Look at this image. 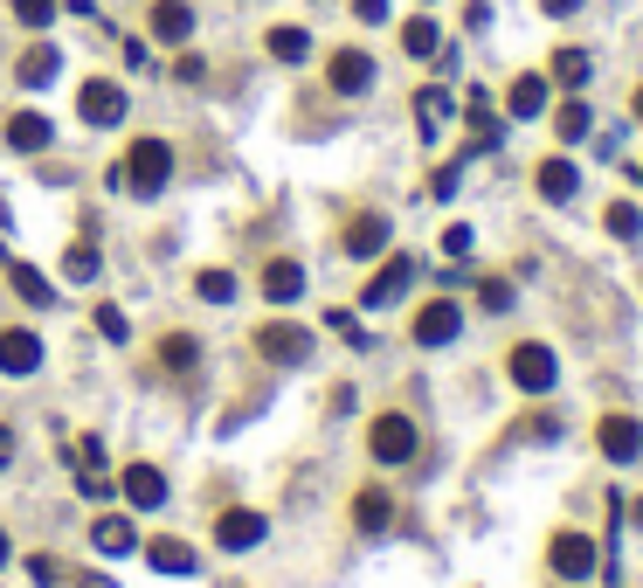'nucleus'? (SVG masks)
Wrapping results in <instances>:
<instances>
[{
    "label": "nucleus",
    "mask_w": 643,
    "mask_h": 588,
    "mask_svg": "<svg viewBox=\"0 0 643 588\" xmlns=\"http://www.w3.org/2000/svg\"><path fill=\"white\" fill-rule=\"evenodd\" d=\"M588 125H596V118H588V105H581V97H568V105L554 111V132L568 139V146H575V139H588Z\"/></svg>",
    "instance_id": "nucleus-32"
},
{
    "label": "nucleus",
    "mask_w": 643,
    "mask_h": 588,
    "mask_svg": "<svg viewBox=\"0 0 643 588\" xmlns=\"http://www.w3.org/2000/svg\"><path fill=\"white\" fill-rule=\"evenodd\" d=\"M194 291L208 298V304H236V277H228V270H201V277H194Z\"/></svg>",
    "instance_id": "nucleus-33"
},
{
    "label": "nucleus",
    "mask_w": 643,
    "mask_h": 588,
    "mask_svg": "<svg viewBox=\"0 0 643 588\" xmlns=\"http://www.w3.org/2000/svg\"><path fill=\"white\" fill-rule=\"evenodd\" d=\"M173 76H180V84H201V76H208V63H201V56H180Z\"/></svg>",
    "instance_id": "nucleus-41"
},
{
    "label": "nucleus",
    "mask_w": 643,
    "mask_h": 588,
    "mask_svg": "<svg viewBox=\"0 0 643 588\" xmlns=\"http://www.w3.org/2000/svg\"><path fill=\"white\" fill-rule=\"evenodd\" d=\"M416 270H422L416 257H388V264H381V270L367 277V291H360V304H367V312H381V304H395L408 285H416Z\"/></svg>",
    "instance_id": "nucleus-9"
},
{
    "label": "nucleus",
    "mask_w": 643,
    "mask_h": 588,
    "mask_svg": "<svg viewBox=\"0 0 643 588\" xmlns=\"http://www.w3.org/2000/svg\"><path fill=\"white\" fill-rule=\"evenodd\" d=\"M636 228H643V215L630 209V201H609V236H615V243H630Z\"/></svg>",
    "instance_id": "nucleus-36"
},
{
    "label": "nucleus",
    "mask_w": 643,
    "mask_h": 588,
    "mask_svg": "<svg viewBox=\"0 0 643 588\" xmlns=\"http://www.w3.org/2000/svg\"><path fill=\"white\" fill-rule=\"evenodd\" d=\"M76 588H111V581H105V575H84V581H76Z\"/></svg>",
    "instance_id": "nucleus-46"
},
{
    "label": "nucleus",
    "mask_w": 643,
    "mask_h": 588,
    "mask_svg": "<svg viewBox=\"0 0 643 588\" xmlns=\"http://www.w3.org/2000/svg\"><path fill=\"white\" fill-rule=\"evenodd\" d=\"M167 181H173V146L167 139H132V152H125V188L139 201H152V194H167Z\"/></svg>",
    "instance_id": "nucleus-1"
},
{
    "label": "nucleus",
    "mask_w": 643,
    "mask_h": 588,
    "mask_svg": "<svg viewBox=\"0 0 643 588\" xmlns=\"http://www.w3.org/2000/svg\"><path fill=\"white\" fill-rule=\"evenodd\" d=\"M381 249H388V215H353V222H346V257L374 264Z\"/></svg>",
    "instance_id": "nucleus-18"
},
{
    "label": "nucleus",
    "mask_w": 643,
    "mask_h": 588,
    "mask_svg": "<svg viewBox=\"0 0 643 588\" xmlns=\"http://www.w3.org/2000/svg\"><path fill=\"white\" fill-rule=\"evenodd\" d=\"M8 457H14V429L0 423V464H8Z\"/></svg>",
    "instance_id": "nucleus-43"
},
{
    "label": "nucleus",
    "mask_w": 643,
    "mask_h": 588,
    "mask_svg": "<svg viewBox=\"0 0 643 588\" xmlns=\"http://www.w3.org/2000/svg\"><path fill=\"white\" fill-rule=\"evenodd\" d=\"M56 76H63V49H56V42L21 49V63H14V84H21V90H42V84H56Z\"/></svg>",
    "instance_id": "nucleus-14"
},
{
    "label": "nucleus",
    "mask_w": 643,
    "mask_h": 588,
    "mask_svg": "<svg viewBox=\"0 0 643 588\" xmlns=\"http://www.w3.org/2000/svg\"><path fill=\"white\" fill-rule=\"evenodd\" d=\"M478 304H484V312H512V285H505V277H484V285H478Z\"/></svg>",
    "instance_id": "nucleus-37"
},
{
    "label": "nucleus",
    "mask_w": 643,
    "mask_h": 588,
    "mask_svg": "<svg viewBox=\"0 0 643 588\" xmlns=\"http://www.w3.org/2000/svg\"><path fill=\"white\" fill-rule=\"evenodd\" d=\"M443 257H450V264H464V257H471V228H464V222L443 228Z\"/></svg>",
    "instance_id": "nucleus-38"
},
{
    "label": "nucleus",
    "mask_w": 643,
    "mask_h": 588,
    "mask_svg": "<svg viewBox=\"0 0 643 588\" xmlns=\"http://www.w3.org/2000/svg\"><path fill=\"white\" fill-rule=\"evenodd\" d=\"M35 367H42V340H35V332H21V325H8V332H0V374L29 381Z\"/></svg>",
    "instance_id": "nucleus-12"
},
{
    "label": "nucleus",
    "mask_w": 643,
    "mask_h": 588,
    "mask_svg": "<svg viewBox=\"0 0 643 588\" xmlns=\"http://www.w3.org/2000/svg\"><path fill=\"white\" fill-rule=\"evenodd\" d=\"M8 560H14V541H8V526H0V568H8Z\"/></svg>",
    "instance_id": "nucleus-44"
},
{
    "label": "nucleus",
    "mask_w": 643,
    "mask_h": 588,
    "mask_svg": "<svg viewBox=\"0 0 643 588\" xmlns=\"http://www.w3.org/2000/svg\"><path fill=\"white\" fill-rule=\"evenodd\" d=\"M408 332H416V346H450L457 332H464V304H457V298H429Z\"/></svg>",
    "instance_id": "nucleus-6"
},
{
    "label": "nucleus",
    "mask_w": 643,
    "mask_h": 588,
    "mask_svg": "<svg viewBox=\"0 0 643 588\" xmlns=\"http://www.w3.org/2000/svg\"><path fill=\"white\" fill-rule=\"evenodd\" d=\"M298 291H304V264L270 257V264H264V298H270V304H291Z\"/></svg>",
    "instance_id": "nucleus-22"
},
{
    "label": "nucleus",
    "mask_w": 643,
    "mask_h": 588,
    "mask_svg": "<svg viewBox=\"0 0 643 588\" xmlns=\"http://www.w3.org/2000/svg\"><path fill=\"white\" fill-rule=\"evenodd\" d=\"M8 146L14 152H49V146H56V125H49L42 111H14L8 118Z\"/></svg>",
    "instance_id": "nucleus-20"
},
{
    "label": "nucleus",
    "mask_w": 643,
    "mask_h": 588,
    "mask_svg": "<svg viewBox=\"0 0 643 588\" xmlns=\"http://www.w3.org/2000/svg\"><path fill=\"white\" fill-rule=\"evenodd\" d=\"M588 70H596V63H588V49H554V84L581 90V84H588Z\"/></svg>",
    "instance_id": "nucleus-31"
},
{
    "label": "nucleus",
    "mask_w": 643,
    "mask_h": 588,
    "mask_svg": "<svg viewBox=\"0 0 643 588\" xmlns=\"http://www.w3.org/2000/svg\"><path fill=\"white\" fill-rule=\"evenodd\" d=\"M97 332H105L111 346H125V340H132V319H125L118 304H97Z\"/></svg>",
    "instance_id": "nucleus-35"
},
{
    "label": "nucleus",
    "mask_w": 643,
    "mask_h": 588,
    "mask_svg": "<svg viewBox=\"0 0 643 588\" xmlns=\"http://www.w3.org/2000/svg\"><path fill=\"white\" fill-rule=\"evenodd\" d=\"M146 560H152L160 575H194V547H187V541H152Z\"/></svg>",
    "instance_id": "nucleus-27"
},
{
    "label": "nucleus",
    "mask_w": 643,
    "mask_h": 588,
    "mask_svg": "<svg viewBox=\"0 0 643 588\" xmlns=\"http://www.w3.org/2000/svg\"><path fill=\"white\" fill-rule=\"evenodd\" d=\"M29 575L49 588V581H63V560H56V554H35V560H29Z\"/></svg>",
    "instance_id": "nucleus-39"
},
{
    "label": "nucleus",
    "mask_w": 643,
    "mask_h": 588,
    "mask_svg": "<svg viewBox=\"0 0 643 588\" xmlns=\"http://www.w3.org/2000/svg\"><path fill=\"white\" fill-rule=\"evenodd\" d=\"M519 423H526V437H533V443H547V437H560V423H554V416H519Z\"/></svg>",
    "instance_id": "nucleus-40"
},
{
    "label": "nucleus",
    "mask_w": 643,
    "mask_h": 588,
    "mask_svg": "<svg viewBox=\"0 0 643 588\" xmlns=\"http://www.w3.org/2000/svg\"><path fill=\"white\" fill-rule=\"evenodd\" d=\"M0 270H8V285L21 291V304H35V312H49V304H56V285H49L29 257H0Z\"/></svg>",
    "instance_id": "nucleus-15"
},
{
    "label": "nucleus",
    "mask_w": 643,
    "mask_h": 588,
    "mask_svg": "<svg viewBox=\"0 0 643 588\" xmlns=\"http://www.w3.org/2000/svg\"><path fill=\"white\" fill-rule=\"evenodd\" d=\"M505 111H512V118H539V111H547V76H512Z\"/></svg>",
    "instance_id": "nucleus-24"
},
{
    "label": "nucleus",
    "mask_w": 643,
    "mask_h": 588,
    "mask_svg": "<svg viewBox=\"0 0 643 588\" xmlns=\"http://www.w3.org/2000/svg\"><path fill=\"white\" fill-rule=\"evenodd\" d=\"M630 520H636V526H643V499H636V505H630Z\"/></svg>",
    "instance_id": "nucleus-47"
},
{
    "label": "nucleus",
    "mask_w": 643,
    "mask_h": 588,
    "mask_svg": "<svg viewBox=\"0 0 643 588\" xmlns=\"http://www.w3.org/2000/svg\"><path fill=\"white\" fill-rule=\"evenodd\" d=\"M401 49H408V56H436V49H443V29H436V21L429 14H416V21H408V29H401Z\"/></svg>",
    "instance_id": "nucleus-29"
},
{
    "label": "nucleus",
    "mask_w": 643,
    "mask_h": 588,
    "mask_svg": "<svg viewBox=\"0 0 643 588\" xmlns=\"http://www.w3.org/2000/svg\"><path fill=\"white\" fill-rule=\"evenodd\" d=\"M533 188L547 194V201H575V188H581V173H575V160H539V173H533Z\"/></svg>",
    "instance_id": "nucleus-23"
},
{
    "label": "nucleus",
    "mask_w": 643,
    "mask_h": 588,
    "mask_svg": "<svg viewBox=\"0 0 643 588\" xmlns=\"http://www.w3.org/2000/svg\"><path fill=\"white\" fill-rule=\"evenodd\" d=\"M264 533H270L264 513H249V505H228V513L215 520V547H222V554H249Z\"/></svg>",
    "instance_id": "nucleus-8"
},
{
    "label": "nucleus",
    "mask_w": 643,
    "mask_h": 588,
    "mask_svg": "<svg viewBox=\"0 0 643 588\" xmlns=\"http://www.w3.org/2000/svg\"><path fill=\"white\" fill-rule=\"evenodd\" d=\"M256 353H264L270 367H304L312 361V332L291 325V319H270L264 332H256Z\"/></svg>",
    "instance_id": "nucleus-4"
},
{
    "label": "nucleus",
    "mask_w": 643,
    "mask_h": 588,
    "mask_svg": "<svg viewBox=\"0 0 643 588\" xmlns=\"http://www.w3.org/2000/svg\"><path fill=\"white\" fill-rule=\"evenodd\" d=\"M554 575L560 581H588L596 575V541H588V533H554Z\"/></svg>",
    "instance_id": "nucleus-13"
},
{
    "label": "nucleus",
    "mask_w": 643,
    "mask_h": 588,
    "mask_svg": "<svg viewBox=\"0 0 643 588\" xmlns=\"http://www.w3.org/2000/svg\"><path fill=\"white\" fill-rule=\"evenodd\" d=\"M416 118H422V139H436V132H443V125H450V90H416Z\"/></svg>",
    "instance_id": "nucleus-28"
},
{
    "label": "nucleus",
    "mask_w": 643,
    "mask_h": 588,
    "mask_svg": "<svg viewBox=\"0 0 643 588\" xmlns=\"http://www.w3.org/2000/svg\"><path fill=\"white\" fill-rule=\"evenodd\" d=\"M160 367L167 374H194L201 367V340H194V332H167V340H160Z\"/></svg>",
    "instance_id": "nucleus-25"
},
{
    "label": "nucleus",
    "mask_w": 643,
    "mask_h": 588,
    "mask_svg": "<svg viewBox=\"0 0 643 588\" xmlns=\"http://www.w3.org/2000/svg\"><path fill=\"white\" fill-rule=\"evenodd\" d=\"M264 49H270L277 63H304V56H312V35H304L298 21H285V29H270V35H264Z\"/></svg>",
    "instance_id": "nucleus-26"
},
{
    "label": "nucleus",
    "mask_w": 643,
    "mask_h": 588,
    "mask_svg": "<svg viewBox=\"0 0 643 588\" xmlns=\"http://www.w3.org/2000/svg\"><path fill=\"white\" fill-rule=\"evenodd\" d=\"M90 547L118 560V554H132V547H139V526L125 520V513H97V520H90Z\"/></svg>",
    "instance_id": "nucleus-17"
},
{
    "label": "nucleus",
    "mask_w": 643,
    "mask_h": 588,
    "mask_svg": "<svg viewBox=\"0 0 643 588\" xmlns=\"http://www.w3.org/2000/svg\"><path fill=\"white\" fill-rule=\"evenodd\" d=\"M152 35H160L167 49L187 42L194 35V8H187V0H152Z\"/></svg>",
    "instance_id": "nucleus-21"
},
{
    "label": "nucleus",
    "mask_w": 643,
    "mask_h": 588,
    "mask_svg": "<svg viewBox=\"0 0 643 588\" xmlns=\"http://www.w3.org/2000/svg\"><path fill=\"white\" fill-rule=\"evenodd\" d=\"M118 492H125L132 513H160V505H167V471L160 464H125L118 471Z\"/></svg>",
    "instance_id": "nucleus-7"
},
{
    "label": "nucleus",
    "mask_w": 643,
    "mask_h": 588,
    "mask_svg": "<svg viewBox=\"0 0 643 588\" xmlns=\"http://www.w3.org/2000/svg\"><path fill=\"white\" fill-rule=\"evenodd\" d=\"M505 374H512V388H526V395H554V381H560V361H554V346L526 340V346H512Z\"/></svg>",
    "instance_id": "nucleus-2"
},
{
    "label": "nucleus",
    "mask_w": 643,
    "mask_h": 588,
    "mask_svg": "<svg viewBox=\"0 0 643 588\" xmlns=\"http://www.w3.org/2000/svg\"><path fill=\"white\" fill-rule=\"evenodd\" d=\"M353 14L360 21H388V0H353Z\"/></svg>",
    "instance_id": "nucleus-42"
},
{
    "label": "nucleus",
    "mask_w": 643,
    "mask_h": 588,
    "mask_svg": "<svg viewBox=\"0 0 643 588\" xmlns=\"http://www.w3.org/2000/svg\"><path fill=\"white\" fill-rule=\"evenodd\" d=\"M76 492H84V499H105V492H111L105 443H97V437H84V443H76Z\"/></svg>",
    "instance_id": "nucleus-16"
},
{
    "label": "nucleus",
    "mask_w": 643,
    "mask_h": 588,
    "mask_svg": "<svg viewBox=\"0 0 643 588\" xmlns=\"http://www.w3.org/2000/svg\"><path fill=\"white\" fill-rule=\"evenodd\" d=\"M97 270H105V264H97V243H69L63 249V277H69V285H97Z\"/></svg>",
    "instance_id": "nucleus-30"
},
{
    "label": "nucleus",
    "mask_w": 643,
    "mask_h": 588,
    "mask_svg": "<svg viewBox=\"0 0 643 588\" xmlns=\"http://www.w3.org/2000/svg\"><path fill=\"white\" fill-rule=\"evenodd\" d=\"M581 8V0H547V14H575Z\"/></svg>",
    "instance_id": "nucleus-45"
},
{
    "label": "nucleus",
    "mask_w": 643,
    "mask_h": 588,
    "mask_svg": "<svg viewBox=\"0 0 643 588\" xmlns=\"http://www.w3.org/2000/svg\"><path fill=\"white\" fill-rule=\"evenodd\" d=\"M636 125H643V90H636Z\"/></svg>",
    "instance_id": "nucleus-48"
},
{
    "label": "nucleus",
    "mask_w": 643,
    "mask_h": 588,
    "mask_svg": "<svg viewBox=\"0 0 643 588\" xmlns=\"http://www.w3.org/2000/svg\"><path fill=\"white\" fill-rule=\"evenodd\" d=\"M325 84L340 90V97H360V90H374V56H367V49H332V63H325Z\"/></svg>",
    "instance_id": "nucleus-10"
},
{
    "label": "nucleus",
    "mask_w": 643,
    "mask_h": 588,
    "mask_svg": "<svg viewBox=\"0 0 643 588\" xmlns=\"http://www.w3.org/2000/svg\"><path fill=\"white\" fill-rule=\"evenodd\" d=\"M76 111H84V125H118L125 111H132V97H125V84H111V76H90L84 90H76Z\"/></svg>",
    "instance_id": "nucleus-5"
},
{
    "label": "nucleus",
    "mask_w": 643,
    "mask_h": 588,
    "mask_svg": "<svg viewBox=\"0 0 643 588\" xmlns=\"http://www.w3.org/2000/svg\"><path fill=\"white\" fill-rule=\"evenodd\" d=\"M416 443H422V437H416V423L395 416V408L367 423V450H374V464H408V457H416Z\"/></svg>",
    "instance_id": "nucleus-3"
},
{
    "label": "nucleus",
    "mask_w": 643,
    "mask_h": 588,
    "mask_svg": "<svg viewBox=\"0 0 643 588\" xmlns=\"http://www.w3.org/2000/svg\"><path fill=\"white\" fill-rule=\"evenodd\" d=\"M596 443H602L609 464H636V457H643V423H636V416H602Z\"/></svg>",
    "instance_id": "nucleus-11"
},
{
    "label": "nucleus",
    "mask_w": 643,
    "mask_h": 588,
    "mask_svg": "<svg viewBox=\"0 0 643 588\" xmlns=\"http://www.w3.org/2000/svg\"><path fill=\"white\" fill-rule=\"evenodd\" d=\"M56 8H63V0H14V21H21V29H49Z\"/></svg>",
    "instance_id": "nucleus-34"
},
{
    "label": "nucleus",
    "mask_w": 643,
    "mask_h": 588,
    "mask_svg": "<svg viewBox=\"0 0 643 588\" xmlns=\"http://www.w3.org/2000/svg\"><path fill=\"white\" fill-rule=\"evenodd\" d=\"M353 526H360V533H367V541H381V533H388V526H395V499H388V492H381V484H367V492H360V499H353Z\"/></svg>",
    "instance_id": "nucleus-19"
}]
</instances>
